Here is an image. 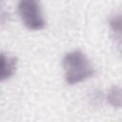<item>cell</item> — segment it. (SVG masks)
<instances>
[{"label": "cell", "instance_id": "cell-1", "mask_svg": "<svg viewBox=\"0 0 122 122\" xmlns=\"http://www.w3.org/2000/svg\"><path fill=\"white\" fill-rule=\"evenodd\" d=\"M62 66L65 81L70 86L84 82L95 74V69L80 50L67 52L62 59Z\"/></svg>", "mask_w": 122, "mask_h": 122}, {"label": "cell", "instance_id": "cell-2", "mask_svg": "<svg viewBox=\"0 0 122 122\" xmlns=\"http://www.w3.org/2000/svg\"><path fill=\"white\" fill-rule=\"evenodd\" d=\"M17 12L23 25L30 30H40L47 25L39 0H19Z\"/></svg>", "mask_w": 122, "mask_h": 122}, {"label": "cell", "instance_id": "cell-3", "mask_svg": "<svg viewBox=\"0 0 122 122\" xmlns=\"http://www.w3.org/2000/svg\"><path fill=\"white\" fill-rule=\"evenodd\" d=\"M0 80L3 82L9 80L15 74L17 70V58L13 55L2 52L0 56Z\"/></svg>", "mask_w": 122, "mask_h": 122}, {"label": "cell", "instance_id": "cell-4", "mask_svg": "<svg viewBox=\"0 0 122 122\" xmlns=\"http://www.w3.org/2000/svg\"><path fill=\"white\" fill-rule=\"evenodd\" d=\"M106 99L110 106L114 109L122 108V87L113 85L112 86L106 95Z\"/></svg>", "mask_w": 122, "mask_h": 122}, {"label": "cell", "instance_id": "cell-5", "mask_svg": "<svg viewBox=\"0 0 122 122\" xmlns=\"http://www.w3.org/2000/svg\"><path fill=\"white\" fill-rule=\"evenodd\" d=\"M108 24L113 35H122V13L112 16Z\"/></svg>", "mask_w": 122, "mask_h": 122}, {"label": "cell", "instance_id": "cell-6", "mask_svg": "<svg viewBox=\"0 0 122 122\" xmlns=\"http://www.w3.org/2000/svg\"><path fill=\"white\" fill-rule=\"evenodd\" d=\"M90 104L92 106L94 107H98L101 105L102 101H103V92L100 89L95 88L93 90L91 91V92L89 93V97H88Z\"/></svg>", "mask_w": 122, "mask_h": 122}, {"label": "cell", "instance_id": "cell-7", "mask_svg": "<svg viewBox=\"0 0 122 122\" xmlns=\"http://www.w3.org/2000/svg\"><path fill=\"white\" fill-rule=\"evenodd\" d=\"M113 39H114L115 48L122 56V35H113Z\"/></svg>", "mask_w": 122, "mask_h": 122}]
</instances>
